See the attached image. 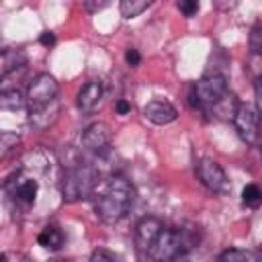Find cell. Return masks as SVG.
Wrapping results in <instances>:
<instances>
[{
	"mask_svg": "<svg viewBox=\"0 0 262 262\" xmlns=\"http://www.w3.org/2000/svg\"><path fill=\"white\" fill-rule=\"evenodd\" d=\"M133 194L135 192H133V186H131L129 180H125L119 174L108 176L100 184V188L96 192V199H94L96 215L106 223H117L131 209Z\"/></svg>",
	"mask_w": 262,
	"mask_h": 262,
	"instance_id": "cell-1",
	"label": "cell"
},
{
	"mask_svg": "<svg viewBox=\"0 0 262 262\" xmlns=\"http://www.w3.org/2000/svg\"><path fill=\"white\" fill-rule=\"evenodd\" d=\"M94 170L88 164H76L66 168V176L61 182V194L63 201L76 203L80 199H86L94 188Z\"/></svg>",
	"mask_w": 262,
	"mask_h": 262,
	"instance_id": "cell-2",
	"label": "cell"
},
{
	"mask_svg": "<svg viewBox=\"0 0 262 262\" xmlns=\"http://www.w3.org/2000/svg\"><path fill=\"white\" fill-rule=\"evenodd\" d=\"M227 94V80L221 74H211L201 78L190 94V104L192 106H205V108H213L223 96Z\"/></svg>",
	"mask_w": 262,
	"mask_h": 262,
	"instance_id": "cell-3",
	"label": "cell"
},
{
	"mask_svg": "<svg viewBox=\"0 0 262 262\" xmlns=\"http://www.w3.org/2000/svg\"><path fill=\"white\" fill-rule=\"evenodd\" d=\"M186 250H188V246H186L180 229H166L164 227L160 231V235L156 237V242L151 244L147 256L151 262H162V260H168V258L182 254Z\"/></svg>",
	"mask_w": 262,
	"mask_h": 262,
	"instance_id": "cell-4",
	"label": "cell"
},
{
	"mask_svg": "<svg viewBox=\"0 0 262 262\" xmlns=\"http://www.w3.org/2000/svg\"><path fill=\"white\" fill-rule=\"evenodd\" d=\"M57 92H59V86H57L55 78L49 74H39L31 80L25 100H27L29 108L35 111V108H41V106L57 100Z\"/></svg>",
	"mask_w": 262,
	"mask_h": 262,
	"instance_id": "cell-5",
	"label": "cell"
},
{
	"mask_svg": "<svg viewBox=\"0 0 262 262\" xmlns=\"http://www.w3.org/2000/svg\"><path fill=\"white\" fill-rule=\"evenodd\" d=\"M194 172H196L199 182H201L207 190L219 192V194L229 190V180H227V176H225V170H223L221 164L215 162L213 158H201V160L196 162Z\"/></svg>",
	"mask_w": 262,
	"mask_h": 262,
	"instance_id": "cell-6",
	"label": "cell"
},
{
	"mask_svg": "<svg viewBox=\"0 0 262 262\" xmlns=\"http://www.w3.org/2000/svg\"><path fill=\"white\" fill-rule=\"evenodd\" d=\"M233 123L235 129L239 133V137L248 143V145H256L260 139V131H258V111L252 108L250 104L239 102L235 113H233Z\"/></svg>",
	"mask_w": 262,
	"mask_h": 262,
	"instance_id": "cell-7",
	"label": "cell"
},
{
	"mask_svg": "<svg viewBox=\"0 0 262 262\" xmlns=\"http://www.w3.org/2000/svg\"><path fill=\"white\" fill-rule=\"evenodd\" d=\"M111 141H113V133H111V127L102 121H96L92 125H88L82 133V143L88 151L92 154H106L108 147H111Z\"/></svg>",
	"mask_w": 262,
	"mask_h": 262,
	"instance_id": "cell-8",
	"label": "cell"
},
{
	"mask_svg": "<svg viewBox=\"0 0 262 262\" xmlns=\"http://www.w3.org/2000/svg\"><path fill=\"white\" fill-rule=\"evenodd\" d=\"M162 229H164V225H162L160 219H156V217L141 219L137 223V227H135V246H137V250L143 252V254H147L149 248H151V244L156 242V237L160 235Z\"/></svg>",
	"mask_w": 262,
	"mask_h": 262,
	"instance_id": "cell-9",
	"label": "cell"
},
{
	"mask_svg": "<svg viewBox=\"0 0 262 262\" xmlns=\"http://www.w3.org/2000/svg\"><path fill=\"white\" fill-rule=\"evenodd\" d=\"M102 100V84L98 80H92L88 84H84L76 96V104L82 113H92Z\"/></svg>",
	"mask_w": 262,
	"mask_h": 262,
	"instance_id": "cell-10",
	"label": "cell"
},
{
	"mask_svg": "<svg viewBox=\"0 0 262 262\" xmlns=\"http://www.w3.org/2000/svg\"><path fill=\"white\" fill-rule=\"evenodd\" d=\"M143 115H145V119H149L156 125H168V123L176 121L178 111L166 100H151V102L145 104Z\"/></svg>",
	"mask_w": 262,
	"mask_h": 262,
	"instance_id": "cell-11",
	"label": "cell"
},
{
	"mask_svg": "<svg viewBox=\"0 0 262 262\" xmlns=\"http://www.w3.org/2000/svg\"><path fill=\"white\" fill-rule=\"evenodd\" d=\"M57 117H59V100H53V102H49V104H45V106H41V108L31 111L29 123H31L35 129L43 131V129H47L49 125H53V123L57 121Z\"/></svg>",
	"mask_w": 262,
	"mask_h": 262,
	"instance_id": "cell-12",
	"label": "cell"
},
{
	"mask_svg": "<svg viewBox=\"0 0 262 262\" xmlns=\"http://www.w3.org/2000/svg\"><path fill=\"white\" fill-rule=\"evenodd\" d=\"M37 190H39L37 180H33V178H18V182H14V188H12V196H14V201L18 205L31 207L35 203Z\"/></svg>",
	"mask_w": 262,
	"mask_h": 262,
	"instance_id": "cell-13",
	"label": "cell"
},
{
	"mask_svg": "<svg viewBox=\"0 0 262 262\" xmlns=\"http://www.w3.org/2000/svg\"><path fill=\"white\" fill-rule=\"evenodd\" d=\"M27 63V53L23 49H4L0 51V78L12 74L14 70Z\"/></svg>",
	"mask_w": 262,
	"mask_h": 262,
	"instance_id": "cell-14",
	"label": "cell"
},
{
	"mask_svg": "<svg viewBox=\"0 0 262 262\" xmlns=\"http://www.w3.org/2000/svg\"><path fill=\"white\" fill-rule=\"evenodd\" d=\"M63 231L59 229V227H55V225H47L39 235H37V242H39V246H43V248H47V250H59L61 246H63Z\"/></svg>",
	"mask_w": 262,
	"mask_h": 262,
	"instance_id": "cell-15",
	"label": "cell"
},
{
	"mask_svg": "<svg viewBox=\"0 0 262 262\" xmlns=\"http://www.w3.org/2000/svg\"><path fill=\"white\" fill-rule=\"evenodd\" d=\"M25 104V96L16 88H6L0 92V108L4 111H18Z\"/></svg>",
	"mask_w": 262,
	"mask_h": 262,
	"instance_id": "cell-16",
	"label": "cell"
},
{
	"mask_svg": "<svg viewBox=\"0 0 262 262\" xmlns=\"http://www.w3.org/2000/svg\"><path fill=\"white\" fill-rule=\"evenodd\" d=\"M20 145V135L14 131H0V160L10 156Z\"/></svg>",
	"mask_w": 262,
	"mask_h": 262,
	"instance_id": "cell-17",
	"label": "cell"
},
{
	"mask_svg": "<svg viewBox=\"0 0 262 262\" xmlns=\"http://www.w3.org/2000/svg\"><path fill=\"white\" fill-rule=\"evenodd\" d=\"M147 6H149V0H123L119 4V10L125 18H135L143 10H147Z\"/></svg>",
	"mask_w": 262,
	"mask_h": 262,
	"instance_id": "cell-18",
	"label": "cell"
},
{
	"mask_svg": "<svg viewBox=\"0 0 262 262\" xmlns=\"http://www.w3.org/2000/svg\"><path fill=\"white\" fill-rule=\"evenodd\" d=\"M242 201L248 205V207H258L260 201H262V192L258 188V184H246L244 190H242Z\"/></svg>",
	"mask_w": 262,
	"mask_h": 262,
	"instance_id": "cell-19",
	"label": "cell"
},
{
	"mask_svg": "<svg viewBox=\"0 0 262 262\" xmlns=\"http://www.w3.org/2000/svg\"><path fill=\"white\" fill-rule=\"evenodd\" d=\"M217 262H250V256L246 252L237 250V248H229V250L219 254Z\"/></svg>",
	"mask_w": 262,
	"mask_h": 262,
	"instance_id": "cell-20",
	"label": "cell"
},
{
	"mask_svg": "<svg viewBox=\"0 0 262 262\" xmlns=\"http://www.w3.org/2000/svg\"><path fill=\"white\" fill-rule=\"evenodd\" d=\"M260 47H262V27H260V23H256L252 27V33H250V49L254 53H258Z\"/></svg>",
	"mask_w": 262,
	"mask_h": 262,
	"instance_id": "cell-21",
	"label": "cell"
},
{
	"mask_svg": "<svg viewBox=\"0 0 262 262\" xmlns=\"http://www.w3.org/2000/svg\"><path fill=\"white\" fill-rule=\"evenodd\" d=\"M176 6H178V10H180L186 18H190V16H194V14L199 12V2H196V0H180Z\"/></svg>",
	"mask_w": 262,
	"mask_h": 262,
	"instance_id": "cell-22",
	"label": "cell"
},
{
	"mask_svg": "<svg viewBox=\"0 0 262 262\" xmlns=\"http://www.w3.org/2000/svg\"><path fill=\"white\" fill-rule=\"evenodd\" d=\"M90 262H117V258L106 248H96L92 252V256H90Z\"/></svg>",
	"mask_w": 262,
	"mask_h": 262,
	"instance_id": "cell-23",
	"label": "cell"
},
{
	"mask_svg": "<svg viewBox=\"0 0 262 262\" xmlns=\"http://www.w3.org/2000/svg\"><path fill=\"white\" fill-rule=\"evenodd\" d=\"M125 61H127L131 68L139 66V63H141V55H139V51H137V49H133V47H129V49L125 51Z\"/></svg>",
	"mask_w": 262,
	"mask_h": 262,
	"instance_id": "cell-24",
	"label": "cell"
},
{
	"mask_svg": "<svg viewBox=\"0 0 262 262\" xmlns=\"http://www.w3.org/2000/svg\"><path fill=\"white\" fill-rule=\"evenodd\" d=\"M115 111H117V115H127V113L131 111V104H129L125 98H119V100L115 102Z\"/></svg>",
	"mask_w": 262,
	"mask_h": 262,
	"instance_id": "cell-25",
	"label": "cell"
},
{
	"mask_svg": "<svg viewBox=\"0 0 262 262\" xmlns=\"http://www.w3.org/2000/svg\"><path fill=\"white\" fill-rule=\"evenodd\" d=\"M108 2L106 0H102V2H92V0H86L84 2V6H86V10H90V12H96V10H100V8H104Z\"/></svg>",
	"mask_w": 262,
	"mask_h": 262,
	"instance_id": "cell-26",
	"label": "cell"
},
{
	"mask_svg": "<svg viewBox=\"0 0 262 262\" xmlns=\"http://www.w3.org/2000/svg\"><path fill=\"white\" fill-rule=\"evenodd\" d=\"M6 262H31V260L20 252H12V254H6Z\"/></svg>",
	"mask_w": 262,
	"mask_h": 262,
	"instance_id": "cell-27",
	"label": "cell"
},
{
	"mask_svg": "<svg viewBox=\"0 0 262 262\" xmlns=\"http://www.w3.org/2000/svg\"><path fill=\"white\" fill-rule=\"evenodd\" d=\"M39 41H41L43 45H47V47H49V45H53V43H55V35H53L51 31H45V33H41Z\"/></svg>",
	"mask_w": 262,
	"mask_h": 262,
	"instance_id": "cell-28",
	"label": "cell"
},
{
	"mask_svg": "<svg viewBox=\"0 0 262 262\" xmlns=\"http://www.w3.org/2000/svg\"><path fill=\"white\" fill-rule=\"evenodd\" d=\"M162 262H190V258H188L186 252H182V254H176V256H172L168 260H162Z\"/></svg>",
	"mask_w": 262,
	"mask_h": 262,
	"instance_id": "cell-29",
	"label": "cell"
},
{
	"mask_svg": "<svg viewBox=\"0 0 262 262\" xmlns=\"http://www.w3.org/2000/svg\"><path fill=\"white\" fill-rule=\"evenodd\" d=\"M47 262H68V260H59V258H53V260H47Z\"/></svg>",
	"mask_w": 262,
	"mask_h": 262,
	"instance_id": "cell-30",
	"label": "cell"
},
{
	"mask_svg": "<svg viewBox=\"0 0 262 262\" xmlns=\"http://www.w3.org/2000/svg\"><path fill=\"white\" fill-rule=\"evenodd\" d=\"M0 262H6V254H0Z\"/></svg>",
	"mask_w": 262,
	"mask_h": 262,
	"instance_id": "cell-31",
	"label": "cell"
}]
</instances>
